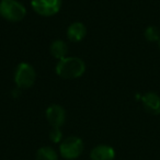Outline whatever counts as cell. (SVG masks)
<instances>
[{"mask_svg": "<svg viewBox=\"0 0 160 160\" xmlns=\"http://www.w3.org/2000/svg\"><path fill=\"white\" fill-rule=\"evenodd\" d=\"M46 120L52 127H58L62 126L66 121V112H65L64 108L60 107L58 104H52L51 107L47 108L46 110Z\"/></svg>", "mask_w": 160, "mask_h": 160, "instance_id": "cell-6", "label": "cell"}, {"mask_svg": "<svg viewBox=\"0 0 160 160\" xmlns=\"http://www.w3.org/2000/svg\"><path fill=\"white\" fill-rule=\"evenodd\" d=\"M90 158L91 160H114L115 150L108 145H99L91 150Z\"/></svg>", "mask_w": 160, "mask_h": 160, "instance_id": "cell-8", "label": "cell"}, {"mask_svg": "<svg viewBox=\"0 0 160 160\" xmlns=\"http://www.w3.org/2000/svg\"><path fill=\"white\" fill-rule=\"evenodd\" d=\"M142 107L152 115L160 114V97L156 92H147L142 97Z\"/></svg>", "mask_w": 160, "mask_h": 160, "instance_id": "cell-7", "label": "cell"}, {"mask_svg": "<svg viewBox=\"0 0 160 160\" xmlns=\"http://www.w3.org/2000/svg\"><path fill=\"white\" fill-rule=\"evenodd\" d=\"M27 14L25 7L16 0H1L0 1V16L10 22H19Z\"/></svg>", "mask_w": 160, "mask_h": 160, "instance_id": "cell-2", "label": "cell"}, {"mask_svg": "<svg viewBox=\"0 0 160 160\" xmlns=\"http://www.w3.org/2000/svg\"><path fill=\"white\" fill-rule=\"evenodd\" d=\"M62 138V133L60 128L58 127H53L52 131L49 132V139L53 142H59Z\"/></svg>", "mask_w": 160, "mask_h": 160, "instance_id": "cell-13", "label": "cell"}, {"mask_svg": "<svg viewBox=\"0 0 160 160\" xmlns=\"http://www.w3.org/2000/svg\"><path fill=\"white\" fill-rule=\"evenodd\" d=\"M49 52L53 55V57H55L56 59L60 60L64 59L65 57H67V52H68V46L67 44L62 40H56L52 43L51 47H49Z\"/></svg>", "mask_w": 160, "mask_h": 160, "instance_id": "cell-10", "label": "cell"}, {"mask_svg": "<svg viewBox=\"0 0 160 160\" xmlns=\"http://www.w3.org/2000/svg\"><path fill=\"white\" fill-rule=\"evenodd\" d=\"M145 38L148 42H159L160 40V31L158 28L153 27V25H149L148 28H146L144 32Z\"/></svg>", "mask_w": 160, "mask_h": 160, "instance_id": "cell-12", "label": "cell"}, {"mask_svg": "<svg viewBox=\"0 0 160 160\" xmlns=\"http://www.w3.org/2000/svg\"><path fill=\"white\" fill-rule=\"evenodd\" d=\"M83 148L85 146H83V142L81 138L77 136H70L60 142L59 151L62 158L73 160L82 153Z\"/></svg>", "mask_w": 160, "mask_h": 160, "instance_id": "cell-4", "label": "cell"}, {"mask_svg": "<svg viewBox=\"0 0 160 160\" xmlns=\"http://www.w3.org/2000/svg\"><path fill=\"white\" fill-rule=\"evenodd\" d=\"M0 1H1V0H0Z\"/></svg>", "mask_w": 160, "mask_h": 160, "instance_id": "cell-15", "label": "cell"}, {"mask_svg": "<svg viewBox=\"0 0 160 160\" xmlns=\"http://www.w3.org/2000/svg\"><path fill=\"white\" fill-rule=\"evenodd\" d=\"M36 160H58V155L52 147L44 146L36 152Z\"/></svg>", "mask_w": 160, "mask_h": 160, "instance_id": "cell-11", "label": "cell"}, {"mask_svg": "<svg viewBox=\"0 0 160 160\" xmlns=\"http://www.w3.org/2000/svg\"><path fill=\"white\" fill-rule=\"evenodd\" d=\"M87 35V28L82 22H73L67 29V38L71 42H80Z\"/></svg>", "mask_w": 160, "mask_h": 160, "instance_id": "cell-9", "label": "cell"}, {"mask_svg": "<svg viewBox=\"0 0 160 160\" xmlns=\"http://www.w3.org/2000/svg\"><path fill=\"white\" fill-rule=\"evenodd\" d=\"M31 6L40 16L52 17L60 10L62 0H31Z\"/></svg>", "mask_w": 160, "mask_h": 160, "instance_id": "cell-5", "label": "cell"}, {"mask_svg": "<svg viewBox=\"0 0 160 160\" xmlns=\"http://www.w3.org/2000/svg\"><path fill=\"white\" fill-rule=\"evenodd\" d=\"M55 70L62 79H77L85 73L86 64L81 58L70 56L58 60Z\"/></svg>", "mask_w": 160, "mask_h": 160, "instance_id": "cell-1", "label": "cell"}, {"mask_svg": "<svg viewBox=\"0 0 160 160\" xmlns=\"http://www.w3.org/2000/svg\"><path fill=\"white\" fill-rule=\"evenodd\" d=\"M158 44H159V48H160V40H159V42H158Z\"/></svg>", "mask_w": 160, "mask_h": 160, "instance_id": "cell-14", "label": "cell"}, {"mask_svg": "<svg viewBox=\"0 0 160 160\" xmlns=\"http://www.w3.org/2000/svg\"><path fill=\"white\" fill-rule=\"evenodd\" d=\"M36 79L35 69L28 62H20L14 72V82L19 89H29L34 85Z\"/></svg>", "mask_w": 160, "mask_h": 160, "instance_id": "cell-3", "label": "cell"}]
</instances>
